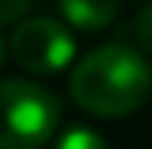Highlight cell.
<instances>
[{"label": "cell", "mask_w": 152, "mask_h": 149, "mask_svg": "<svg viewBox=\"0 0 152 149\" xmlns=\"http://www.w3.org/2000/svg\"><path fill=\"white\" fill-rule=\"evenodd\" d=\"M68 88L78 107L94 117H126L152 94V68L136 49L107 42L75 65Z\"/></svg>", "instance_id": "6da1fadb"}, {"label": "cell", "mask_w": 152, "mask_h": 149, "mask_svg": "<svg viewBox=\"0 0 152 149\" xmlns=\"http://www.w3.org/2000/svg\"><path fill=\"white\" fill-rule=\"evenodd\" d=\"M0 65H3V39H0Z\"/></svg>", "instance_id": "ba28073f"}, {"label": "cell", "mask_w": 152, "mask_h": 149, "mask_svg": "<svg viewBox=\"0 0 152 149\" xmlns=\"http://www.w3.org/2000/svg\"><path fill=\"white\" fill-rule=\"evenodd\" d=\"M10 59L32 75H55L75 62V36L52 16H32L10 36Z\"/></svg>", "instance_id": "3957f363"}, {"label": "cell", "mask_w": 152, "mask_h": 149, "mask_svg": "<svg viewBox=\"0 0 152 149\" xmlns=\"http://www.w3.org/2000/svg\"><path fill=\"white\" fill-rule=\"evenodd\" d=\"M61 123V104L49 88L7 78L0 81V149H39Z\"/></svg>", "instance_id": "7a4b0ae2"}, {"label": "cell", "mask_w": 152, "mask_h": 149, "mask_svg": "<svg viewBox=\"0 0 152 149\" xmlns=\"http://www.w3.org/2000/svg\"><path fill=\"white\" fill-rule=\"evenodd\" d=\"M120 0H58V10L68 26L84 32H97L113 23Z\"/></svg>", "instance_id": "277c9868"}, {"label": "cell", "mask_w": 152, "mask_h": 149, "mask_svg": "<svg viewBox=\"0 0 152 149\" xmlns=\"http://www.w3.org/2000/svg\"><path fill=\"white\" fill-rule=\"evenodd\" d=\"M133 39H136V46L142 52L152 55V3H146L136 13V20H133Z\"/></svg>", "instance_id": "8992f818"}, {"label": "cell", "mask_w": 152, "mask_h": 149, "mask_svg": "<svg viewBox=\"0 0 152 149\" xmlns=\"http://www.w3.org/2000/svg\"><path fill=\"white\" fill-rule=\"evenodd\" d=\"M52 149H110V146L104 143L100 133H94L88 126H68L58 139H55Z\"/></svg>", "instance_id": "5b68a950"}, {"label": "cell", "mask_w": 152, "mask_h": 149, "mask_svg": "<svg viewBox=\"0 0 152 149\" xmlns=\"http://www.w3.org/2000/svg\"><path fill=\"white\" fill-rule=\"evenodd\" d=\"M32 0H0V26H20L26 23Z\"/></svg>", "instance_id": "52a82bcc"}]
</instances>
